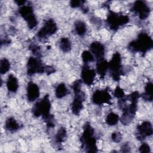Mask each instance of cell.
Here are the masks:
<instances>
[{
    "instance_id": "2",
    "label": "cell",
    "mask_w": 153,
    "mask_h": 153,
    "mask_svg": "<svg viewBox=\"0 0 153 153\" xmlns=\"http://www.w3.org/2000/svg\"><path fill=\"white\" fill-rule=\"evenodd\" d=\"M81 147L87 152H97V139L94 136V130L91 124L87 122L83 127V131L80 137Z\"/></svg>"
},
{
    "instance_id": "17",
    "label": "cell",
    "mask_w": 153,
    "mask_h": 153,
    "mask_svg": "<svg viewBox=\"0 0 153 153\" xmlns=\"http://www.w3.org/2000/svg\"><path fill=\"white\" fill-rule=\"evenodd\" d=\"M108 69L109 63L104 58L97 60L96 72L99 75L100 78H103L105 77Z\"/></svg>"
},
{
    "instance_id": "10",
    "label": "cell",
    "mask_w": 153,
    "mask_h": 153,
    "mask_svg": "<svg viewBox=\"0 0 153 153\" xmlns=\"http://www.w3.org/2000/svg\"><path fill=\"white\" fill-rule=\"evenodd\" d=\"M45 66H44L39 58L30 57L27 63V73L29 75L35 74H41L45 72Z\"/></svg>"
},
{
    "instance_id": "12",
    "label": "cell",
    "mask_w": 153,
    "mask_h": 153,
    "mask_svg": "<svg viewBox=\"0 0 153 153\" xmlns=\"http://www.w3.org/2000/svg\"><path fill=\"white\" fill-rule=\"evenodd\" d=\"M153 130L151 123L146 121L143 122L140 125L137 127V138L139 140H142L145 139L146 137H149L152 134Z\"/></svg>"
},
{
    "instance_id": "8",
    "label": "cell",
    "mask_w": 153,
    "mask_h": 153,
    "mask_svg": "<svg viewBox=\"0 0 153 153\" xmlns=\"http://www.w3.org/2000/svg\"><path fill=\"white\" fill-rule=\"evenodd\" d=\"M19 13L26 20L27 26L30 29H32L36 26L38 21L33 13V10L31 5H24L20 7L19 10Z\"/></svg>"
},
{
    "instance_id": "33",
    "label": "cell",
    "mask_w": 153,
    "mask_h": 153,
    "mask_svg": "<svg viewBox=\"0 0 153 153\" xmlns=\"http://www.w3.org/2000/svg\"><path fill=\"white\" fill-rule=\"evenodd\" d=\"M84 2V1H78V0H74V1H71L70 2V5L72 8H78V7H79L83 5L82 4Z\"/></svg>"
},
{
    "instance_id": "24",
    "label": "cell",
    "mask_w": 153,
    "mask_h": 153,
    "mask_svg": "<svg viewBox=\"0 0 153 153\" xmlns=\"http://www.w3.org/2000/svg\"><path fill=\"white\" fill-rule=\"evenodd\" d=\"M59 47L62 51L65 53L69 52L71 50V41L68 38H62L59 42Z\"/></svg>"
},
{
    "instance_id": "23",
    "label": "cell",
    "mask_w": 153,
    "mask_h": 153,
    "mask_svg": "<svg viewBox=\"0 0 153 153\" xmlns=\"http://www.w3.org/2000/svg\"><path fill=\"white\" fill-rule=\"evenodd\" d=\"M67 132L66 130L64 127H60L59 130L57 131L56 136H55V142L58 143L60 144L63 142L66 137Z\"/></svg>"
},
{
    "instance_id": "15",
    "label": "cell",
    "mask_w": 153,
    "mask_h": 153,
    "mask_svg": "<svg viewBox=\"0 0 153 153\" xmlns=\"http://www.w3.org/2000/svg\"><path fill=\"white\" fill-rule=\"evenodd\" d=\"M90 51L92 53L97 60L104 58L105 48L104 45L99 41H94L89 46Z\"/></svg>"
},
{
    "instance_id": "6",
    "label": "cell",
    "mask_w": 153,
    "mask_h": 153,
    "mask_svg": "<svg viewBox=\"0 0 153 153\" xmlns=\"http://www.w3.org/2000/svg\"><path fill=\"white\" fill-rule=\"evenodd\" d=\"M50 109L51 102L49 96L46 94L42 99L35 104L32 108V114L36 117L42 116L45 119L50 115Z\"/></svg>"
},
{
    "instance_id": "26",
    "label": "cell",
    "mask_w": 153,
    "mask_h": 153,
    "mask_svg": "<svg viewBox=\"0 0 153 153\" xmlns=\"http://www.w3.org/2000/svg\"><path fill=\"white\" fill-rule=\"evenodd\" d=\"M10 68V63L8 59L3 58L0 62V72L2 75L6 74Z\"/></svg>"
},
{
    "instance_id": "11",
    "label": "cell",
    "mask_w": 153,
    "mask_h": 153,
    "mask_svg": "<svg viewBox=\"0 0 153 153\" xmlns=\"http://www.w3.org/2000/svg\"><path fill=\"white\" fill-rule=\"evenodd\" d=\"M131 11L136 14L140 20L146 19L150 13V8L143 1H136L131 7Z\"/></svg>"
},
{
    "instance_id": "27",
    "label": "cell",
    "mask_w": 153,
    "mask_h": 153,
    "mask_svg": "<svg viewBox=\"0 0 153 153\" xmlns=\"http://www.w3.org/2000/svg\"><path fill=\"white\" fill-rule=\"evenodd\" d=\"M81 58L85 64H87L94 60V57L90 51H84L81 54Z\"/></svg>"
},
{
    "instance_id": "20",
    "label": "cell",
    "mask_w": 153,
    "mask_h": 153,
    "mask_svg": "<svg viewBox=\"0 0 153 153\" xmlns=\"http://www.w3.org/2000/svg\"><path fill=\"white\" fill-rule=\"evenodd\" d=\"M153 85L151 82H148L145 87V93L142 95V97L145 100L151 102L152 100Z\"/></svg>"
},
{
    "instance_id": "32",
    "label": "cell",
    "mask_w": 153,
    "mask_h": 153,
    "mask_svg": "<svg viewBox=\"0 0 153 153\" xmlns=\"http://www.w3.org/2000/svg\"><path fill=\"white\" fill-rule=\"evenodd\" d=\"M111 138L114 142L118 143L122 140V135L120 132H114L111 135Z\"/></svg>"
},
{
    "instance_id": "1",
    "label": "cell",
    "mask_w": 153,
    "mask_h": 153,
    "mask_svg": "<svg viewBox=\"0 0 153 153\" xmlns=\"http://www.w3.org/2000/svg\"><path fill=\"white\" fill-rule=\"evenodd\" d=\"M138 91H134L127 96L119 99L118 106L123 110V115L120 118L121 122L124 125L129 124L133 120L137 108L138 99L140 97Z\"/></svg>"
},
{
    "instance_id": "19",
    "label": "cell",
    "mask_w": 153,
    "mask_h": 153,
    "mask_svg": "<svg viewBox=\"0 0 153 153\" xmlns=\"http://www.w3.org/2000/svg\"><path fill=\"white\" fill-rule=\"evenodd\" d=\"M5 129L10 132H15L20 128V124L13 117L8 118L5 123Z\"/></svg>"
},
{
    "instance_id": "28",
    "label": "cell",
    "mask_w": 153,
    "mask_h": 153,
    "mask_svg": "<svg viewBox=\"0 0 153 153\" xmlns=\"http://www.w3.org/2000/svg\"><path fill=\"white\" fill-rule=\"evenodd\" d=\"M29 49L31 51V52L35 56H36L38 58H40L39 57L41 56V50L38 45L34 44H32L29 45Z\"/></svg>"
},
{
    "instance_id": "29",
    "label": "cell",
    "mask_w": 153,
    "mask_h": 153,
    "mask_svg": "<svg viewBox=\"0 0 153 153\" xmlns=\"http://www.w3.org/2000/svg\"><path fill=\"white\" fill-rule=\"evenodd\" d=\"M114 95L117 99H121L125 96V93H124L123 90L121 87H120L119 86H117L115 88V89L114 90Z\"/></svg>"
},
{
    "instance_id": "36",
    "label": "cell",
    "mask_w": 153,
    "mask_h": 153,
    "mask_svg": "<svg viewBox=\"0 0 153 153\" xmlns=\"http://www.w3.org/2000/svg\"><path fill=\"white\" fill-rule=\"evenodd\" d=\"M15 2L19 6L22 7L23 5H25V2H26V1H19V0H17V1H15Z\"/></svg>"
},
{
    "instance_id": "9",
    "label": "cell",
    "mask_w": 153,
    "mask_h": 153,
    "mask_svg": "<svg viewBox=\"0 0 153 153\" xmlns=\"http://www.w3.org/2000/svg\"><path fill=\"white\" fill-rule=\"evenodd\" d=\"M57 30V24L52 19L47 20L43 26L37 32V36L40 39L47 38L56 32Z\"/></svg>"
},
{
    "instance_id": "31",
    "label": "cell",
    "mask_w": 153,
    "mask_h": 153,
    "mask_svg": "<svg viewBox=\"0 0 153 153\" xmlns=\"http://www.w3.org/2000/svg\"><path fill=\"white\" fill-rule=\"evenodd\" d=\"M139 151L141 153H148L151 151L149 145L146 143H143L139 148Z\"/></svg>"
},
{
    "instance_id": "5",
    "label": "cell",
    "mask_w": 153,
    "mask_h": 153,
    "mask_svg": "<svg viewBox=\"0 0 153 153\" xmlns=\"http://www.w3.org/2000/svg\"><path fill=\"white\" fill-rule=\"evenodd\" d=\"M129 20L130 19L127 16L120 14L109 10L106 19V22L111 30H117L120 27L127 24Z\"/></svg>"
},
{
    "instance_id": "18",
    "label": "cell",
    "mask_w": 153,
    "mask_h": 153,
    "mask_svg": "<svg viewBox=\"0 0 153 153\" xmlns=\"http://www.w3.org/2000/svg\"><path fill=\"white\" fill-rule=\"evenodd\" d=\"M6 85L9 91L11 93H16L19 88L18 80L16 77L12 74L9 75L7 81Z\"/></svg>"
},
{
    "instance_id": "16",
    "label": "cell",
    "mask_w": 153,
    "mask_h": 153,
    "mask_svg": "<svg viewBox=\"0 0 153 153\" xmlns=\"http://www.w3.org/2000/svg\"><path fill=\"white\" fill-rule=\"evenodd\" d=\"M26 91L27 97L29 102L35 101L39 97L40 94L38 86L35 83L31 81L27 84Z\"/></svg>"
},
{
    "instance_id": "30",
    "label": "cell",
    "mask_w": 153,
    "mask_h": 153,
    "mask_svg": "<svg viewBox=\"0 0 153 153\" xmlns=\"http://www.w3.org/2000/svg\"><path fill=\"white\" fill-rule=\"evenodd\" d=\"M44 120H45V122L48 128H53L54 127V126H55L54 118L53 115L50 114L48 117H47Z\"/></svg>"
},
{
    "instance_id": "35",
    "label": "cell",
    "mask_w": 153,
    "mask_h": 153,
    "mask_svg": "<svg viewBox=\"0 0 153 153\" xmlns=\"http://www.w3.org/2000/svg\"><path fill=\"white\" fill-rule=\"evenodd\" d=\"M123 152H129L130 151V147L127 143L124 144L121 148Z\"/></svg>"
},
{
    "instance_id": "22",
    "label": "cell",
    "mask_w": 153,
    "mask_h": 153,
    "mask_svg": "<svg viewBox=\"0 0 153 153\" xmlns=\"http://www.w3.org/2000/svg\"><path fill=\"white\" fill-rule=\"evenodd\" d=\"M75 30L77 35L82 36L87 32V26L85 23L81 20H78L75 23Z\"/></svg>"
},
{
    "instance_id": "25",
    "label": "cell",
    "mask_w": 153,
    "mask_h": 153,
    "mask_svg": "<svg viewBox=\"0 0 153 153\" xmlns=\"http://www.w3.org/2000/svg\"><path fill=\"white\" fill-rule=\"evenodd\" d=\"M119 121V116L114 112H110L106 117V123L109 126H115Z\"/></svg>"
},
{
    "instance_id": "34",
    "label": "cell",
    "mask_w": 153,
    "mask_h": 153,
    "mask_svg": "<svg viewBox=\"0 0 153 153\" xmlns=\"http://www.w3.org/2000/svg\"><path fill=\"white\" fill-rule=\"evenodd\" d=\"M55 69H54L53 67L51 66H45V72L47 73V74L50 75L53 72H54Z\"/></svg>"
},
{
    "instance_id": "14",
    "label": "cell",
    "mask_w": 153,
    "mask_h": 153,
    "mask_svg": "<svg viewBox=\"0 0 153 153\" xmlns=\"http://www.w3.org/2000/svg\"><path fill=\"white\" fill-rule=\"evenodd\" d=\"M81 76L82 82L87 85H90L94 82L96 76V71L87 64H85L81 69Z\"/></svg>"
},
{
    "instance_id": "21",
    "label": "cell",
    "mask_w": 153,
    "mask_h": 153,
    "mask_svg": "<svg viewBox=\"0 0 153 153\" xmlns=\"http://www.w3.org/2000/svg\"><path fill=\"white\" fill-rule=\"evenodd\" d=\"M68 94V90L67 89L64 83L59 84L55 89V95L57 98L61 99L66 96Z\"/></svg>"
},
{
    "instance_id": "7",
    "label": "cell",
    "mask_w": 153,
    "mask_h": 153,
    "mask_svg": "<svg viewBox=\"0 0 153 153\" xmlns=\"http://www.w3.org/2000/svg\"><path fill=\"white\" fill-rule=\"evenodd\" d=\"M109 63V69L111 75L112 79L115 81H118L120 79L121 76L123 75L121 57L119 53H115Z\"/></svg>"
},
{
    "instance_id": "13",
    "label": "cell",
    "mask_w": 153,
    "mask_h": 153,
    "mask_svg": "<svg viewBox=\"0 0 153 153\" xmlns=\"http://www.w3.org/2000/svg\"><path fill=\"white\" fill-rule=\"evenodd\" d=\"M91 99L94 104L100 105L104 103H110L111 96L106 90H98L93 93Z\"/></svg>"
},
{
    "instance_id": "3",
    "label": "cell",
    "mask_w": 153,
    "mask_h": 153,
    "mask_svg": "<svg viewBox=\"0 0 153 153\" xmlns=\"http://www.w3.org/2000/svg\"><path fill=\"white\" fill-rule=\"evenodd\" d=\"M153 41L151 37L145 32L140 33L135 40L130 42L128 45L130 51L134 53L140 52L145 54L152 49Z\"/></svg>"
},
{
    "instance_id": "4",
    "label": "cell",
    "mask_w": 153,
    "mask_h": 153,
    "mask_svg": "<svg viewBox=\"0 0 153 153\" xmlns=\"http://www.w3.org/2000/svg\"><path fill=\"white\" fill-rule=\"evenodd\" d=\"M81 81L76 80L72 84L74 92V99L72 103V112L75 115H79L83 108V102L85 100V94L81 90Z\"/></svg>"
}]
</instances>
